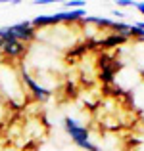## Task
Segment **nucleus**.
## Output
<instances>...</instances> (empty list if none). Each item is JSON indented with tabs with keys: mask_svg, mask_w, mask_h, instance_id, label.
Segmentation results:
<instances>
[{
	"mask_svg": "<svg viewBox=\"0 0 144 151\" xmlns=\"http://www.w3.org/2000/svg\"><path fill=\"white\" fill-rule=\"evenodd\" d=\"M110 31H111V33H115V35H123V37H129L131 25H129V23H125V21H115V19H113V23H111Z\"/></svg>",
	"mask_w": 144,
	"mask_h": 151,
	"instance_id": "8",
	"label": "nucleus"
},
{
	"mask_svg": "<svg viewBox=\"0 0 144 151\" xmlns=\"http://www.w3.org/2000/svg\"><path fill=\"white\" fill-rule=\"evenodd\" d=\"M129 37H133L135 40H142L144 42V29L138 27L137 23H133V25H131V31H129Z\"/></svg>",
	"mask_w": 144,
	"mask_h": 151,
	"instance_id": "10",
	"label": "nucleus"
},
{
	"mask_svg": "<svg viewBox=\"0 0 144 151\" xmlns=\"http://www.w3.org/2000/svg\"><path fill=\"white\" fill-rule=\"evenodd\" d=\"M87 52H89V46H87V42H83V44L73 46V48L67 52V55H69V58H83Z\"/></svg>",
	"mask_w": 144,
	"mask_h": 151,
	"instance_id": "9",
	"label": "nucleus"
},
{
	"mask_svg": "<svg viewBox=\"0 0 144 151\" xmlns=\"http://www.w3.org/2000/svg\"><path fill=\"white\" fill-rule=\"evenodd\" d=\"M12 33H14L15 40L17 42H35L37 40V29L33 27V23L31 21H21V23H15V25H10Z\"/></svg>",
	"mask_w": 144,
	"mask_h": 151,
	"instance_id": "3",
	"label": "nucleus"
},
{
	"mask_svg": "<svg viewBox=\"0 0 144 151\" xmlns=\"http://www.w3.org/2000/svg\"><path fill=\"white\" fill-rule=\"evenodd\" d=\"M2 44H4V42H2V40H0V48H2Z\"/></svg>",
	"mask_w": 144,
	"mask_h": 151,
	"instance_id": "17",
	"label": "nucleus"
},
{
	"mask_svg": "<svg viewBox=\"0 0 144 151\" xmlns=\"http://www.w3.org/2000/svg\"><path fill=\"white\" fill-rule=\"evenodd\" d=\"M135 8H137V10L144 15V2H137V4H135Z\"/></svg>",
	"mask_w": 144,
	"mask_h": 151,
	"instance_id": "14",
	"label": "nucleus"
},
{
	"mask_svg": "<svg viewBox=\"0 0 144 151\" xmlns=\"http://www.w3.org/2000/svg\"><path fill=\"white\" fill-rule=\"evenodd\" d=\"M137 2H133V0H117V6L119 8H131V6H135Z\"/></svg>",
	"mask_w": 144,
	"mask_h": 151,
	"instance_id": "12",
	"label": "nucleus"
},
{
	"mask_svg": "<svg viewBox=\"0 0 144 151\" xmlns=\"http://www.w3.org/2000/svg\"><path fill=\"white\" fill-rule=\"evenodd\" d=\"M98 151H102V149H98Z\"/></svg>",
	"mask_w": 144,
	"mask_h": 151,
	"instance_id": "19",
	"label": "nucleus"
},
{
	"mask_svg": "<svg viewBox=\"0 0 144 151\" xmlns=\"http://www.w3.org/2000/svg\"><path fill=\"white\" fill-rule=\"evenodd\" d=\"M140 78H142V82H144V71H140Z\"/></svg>",
	"mask_w": 144,
	"mask_h": 151,
	"instance_id": "16",
	"label": "nucleus"
},
{
	"mask_svg": "<svg viewBox=\"0 0 144 151\" xmlns=\"http://www.w3.org/2000/svg\"><path fill=\"white\" fill-rule=\"evenodd\" d=\"M0 59H2V54H0Z\"/></svg>",
	"mask_w": 144,
	"mask_h": 151,
	"instance_id": "18",
	"label": "nucleus"
},
{
	"mask_svg": "<svg viewBox=\"0 0 144 151\" xmlns=\"http://www.w3.org/2000/svg\"><path fill=\"white\" fill-rule=\"evenodd\" d=\"M63 126H65V132L69 134L71 142H73L75 145H79V147H81L85 142H89V138H90L89 128H87V126H83L77 119L65 117V119H63Z\"/></svg>",
	"mask_w": 144,
	"mask_h": 151,
	"instance_id": "1",
	"label": "nucleus"
},
{
	"mask_svg": "<svg viewBox=\"0 0 144 151\" xmlns=\"http://www.w3.org/2000/svg\"><path fill=\"white\" fill-rule=\"evenodd\" d=\"M37 6H46V4H52V0H35Z\"/></svg>",
	"mask_w": 144,
	"mask_h": 151,
	"instance_id": "13",
	"label": "nucleus"
},
{
	"mask_svg": "<svg viewBox=\"0 0 144 151\" xmlns=\"http://www.w3.org/2000/svg\"><path fill=\"white\" fill-rule=\"evenodd\" d=\"M113 17H117L119 21H121V17H123V12H119V10H113ZM117 19H115V21H117Z\"/></svg>",
	"mask_w": 144,
	"mask_h": 151,
	"instance_id": "15",
	"label": "nucleus"
},
{
	"mask_svg": "<svg viewBox=\"0 0 144 151\" xmlns=\"http://www.w3.org/2000/svg\"><path fill=\"white\" fill-rule=\"evenodd\" d=\"M129 37H123V35H115L110 33L104 38H94V48H102V50H113V48H121L127 46Z\"/></svg>",
	"mask_w": 144,
	"mask_h": 151,
	"instance_id": "4",
	"label": "nucleus"
},
{
	"mask_svg": "<svg viewBox=\"0 0 144 151\" xmlns=\"http://www.w3.org/2000/svg\"><path fill=\"white\" fill-rule=\"evenodd\" d=\"M19 78H21V82L27 86V90H29V94L35 98L39 103H44L50 100V96H52V92H50V88H46V86H42V84H39L37 81H35L33 77H31L29 73H27L25 69L19 73Z\"/></svg>",
	"mask_w": 144,
	"mask_h": 151,
	"instance_id": "2",
	"label": "nucleus"
},
{
	"mask_svg": "<svg viewBox=\"0 0 144 151\" xmlns=\"http://www.w3.org/2000/svg\"><path fill=\"white\" fill-rule=\"evenodd\" d=\"M87 17V10H65V12H60V14H54V19H56V25L60 23H81V19Z\"/></svg>",
	"mask_w": 144,
	"mask_h": 151,
	"instance_id": "5",
	"label": "nucleus"
},
{
	"mask_svg": "<svg viewBox=\"0 0 144 151\" xmlns=\"http://www.w3.org/2000/svg\"><path fill=\"white\" fill-rule=\"evenodd\" d=\"M65 8H85V2L83 0H69V2L63 4Z\"/></svg>",
	"mask_w": 144,
	"mask_h": 151,
	"instance_id": "11",
	"label": "nucleus"
},
{
	"mask_svg": "<svg viewBox=\"0 0 144 151\" xmlns=\"http://www.w3.org/2000/svg\"><path fill=\"white\" fill-rule=\"evenodd\" d=\"M81 23H92V25H96L98 29H110L111 23H113V19L110 17H96V15H87L85 19H81Z\"/></svg>",
	"mask_w": 144,
	"mask_h": 151,
	"instance_id": "7",
	"label": "nucleus"
},
{
	"mask_svg": "<svg viewBox=\"0 0 144 151\" xmlns=\"http://www.w3.org/2000/svg\"><path fill=\"white\" fill-rule=\"evenodd\" d=\"M27 52V44H23V42H6V44H2V48H0V54L4 55V58H23V54Z\"/></svg>",
	"mask_w": 144,
	"mask_h": 151,
	"instance_id": "6",
	"label": "nucleus"
}]
</instances>
